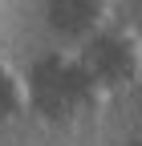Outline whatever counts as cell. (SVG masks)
I'll return each mask as SVG.
<instances>
[{"label":"cell","instance_id":"cell-1","mask_svg":"<svg viewBox=\"0 0 142 146\" xmlns=\"http://www.w3.org/2000/svg\"><path fill=\"white\" fill-rule=\"evenodd\" d=\"M25 85H29V106L49 122H69L106 94L94 81V73L85 69V61L69 53H45L25 73Z\"/></svg>","mask_w":142,"mask_h":146},{"label":"cell","instance_id":"cell-2","mask_svg":"<svg viewBox=\"0 0 142 146\" xmlns=\"http://www.w3.org/2000/svg\"><path fill=\"white\" fill-rule=\"evenodd\" d=\"M81 45L85 49L77 57L85 61V69L94 73V81L102 89H122V85L142 81V36L134 29L106 25Z\"/></svg>","mask_w":142,"mask_h":146},{"label":"cell","instance_id":"cell-3","mask_svg":"<svg viewBox=\"0 0 142 146\" xmlns=\"http://www.w3.org/2000/svg\"><path fill=\"white\" fill-rule=\"evenodd\" d=\"M110 0H45V21L65 41H90L98 29H106Z\"/></svg>","mask_w":142,"mask_h":146},{"label":"cell","instance_id":"cell-4","mask_svg":"<svg viewBox=\"0 0 142 146\" xmlns=\"http://www.w3.org/2000/svg\"><path fill=\"white\" fill-rule=\"evenodd\" d=\"M29 110V85H25V73H16L12 65L0 61V126L16 122Z\"/></svg>","mask_w":142,"mask_h":146},{"label":"cell","instance_id":"cell-5","mask_svg":"<svg viewBox=\"0 0 142 146\" xmlns=\"http://www.w3.org/2000/svg\"><path fill=\"white\" fill-rule=\"evenodd\" d=\"M130 146H142V142H130Z\"/></svg>","mask_w":142,"mask_h":146}]
</instances>
